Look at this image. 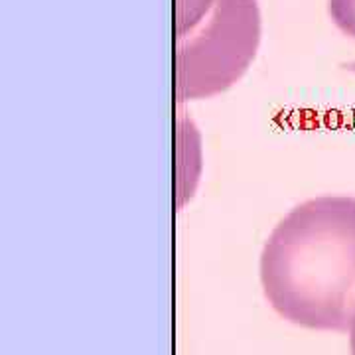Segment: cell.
<instances>
[{"label":"cell","mask_w":355,"mask_h":355,"mask_svg":"<svg viewBox=\"0 0 355 355\" xmlns=\"http://www.w3.org/2000/svg\"><path fill=\"white\" fill-rule=\"evenodd\" d=\"M268 304L292 324L347 331L355 320V198L300 203L270 233L261 254Z\"/></svg>","instance_id":"obj_1"},{"label":"cell","mask_w":355,"mask_h":355,"mask_svg":"<svg viewBox=\"0 0 355 355\" xmlns=\"http://www.w3.org/2000/svg\"><path fill=\"white\" fill-rule=\"evenodd\" d=\"M330 8L338 26L355 38V0H331Z\"/></svg>","instance_id":"obj_2"},{"label":"cell","mask_w":355,"mask_h":355,"mask_svg":"<svg viewBox=\"0 0 355 355\" xmlns=\"http://www.w3.org/2000/svg\"><path fill=\"white\" fill-rule=\"evenodd\" d=\"M349 334H352V338H349V343H352V355H355V320H354V324H352V330H349Z\"/></svg>","instance_id":"obj_3"}]
</instances>
